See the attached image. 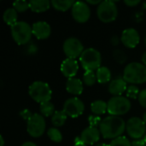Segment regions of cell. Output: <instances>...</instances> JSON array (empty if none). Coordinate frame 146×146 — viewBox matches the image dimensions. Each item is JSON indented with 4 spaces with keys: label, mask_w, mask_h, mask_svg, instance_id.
Wrapping results in <instances>:
<instances>
[{
    "label": "cell",
    "mask_w": 146,
    "mask_h": 146,
    "mask_svg": "<svg viewBox=\"0 0 146 146\" xmlns=\"http://www.w3.org/2000/svg\"><path fill=\"white\" fill-rule=\"evenodd\" d=\"M126 130V122L120 116L110 115L105 117L100 126L99 131L104 139H115L121 137Z\"/></svg>",
    "instance_id": "6da1fadb"
},
{
    "label": "cell",
    "mask_w": 146,
    "mask_h": 146,
    "mask_svg": "<svg viewBox=\"0 0 146 146\" xmlns=\"http://www.w3.org/2000/svg\"><path fill=\"white\" fill-rule=\"evenodd\" d=\"M123 79L133 85L146 82V67L143 63L131 62L127 65L123 72Z\"/></svg>",
    "instance_id": "7a4b0ae2"
},
{
    "label": "cell",
    "mask_w": 146,
    "mask_h": 146,
    "mask_svg": "<svg viewBox=\"0 0 146 146\" xmlns=\"http://www.w3.org/2000/svg\"><path fill=\"white\" fill-rule=\"evenodd\" d=\"M28 93L35 102L39 104L50 102L52 96V91L50 86L43 81L33 82L29 86Z\"/></svg>",
    "instance_id": "3957f363"
},
{
    "label": "cell",
    "mask_w": 146,
    "mask_h": 146,
    "mask_svg": "<svg viewBox=\"0 0 146 146\" xmlns=\"http://www.w3.org/2000/svg\"><path fill=\"white\" fill-rule=\"evenodd\" d=\"M80 62L86 71L98 70L101 67V54L96 49L88 48L85 50L80 56Z\"/></svg>",
    "instance_id": "277c9868"
},
{
    "label": "cell",
    "mask_w": 146,
    "mask_h": 146,
    "mask_svg": "<svg viewBox=\"0 0 146 146\" xmlns=\"http://www.w3.org/2000/svg\"><path fill=\"white\" fill-rule=\"evenodd\" d=\"M11 35L14 41L19 44L23 45L27 44L33 35L32 27L26 21H18L10 28Z\"/></svg>",
    "instance_id": "5b68a950"
},
{
    "label": "cell",
    "mask_w": 146,
    "mask_h": 146,
    "mask_svg": "<svg viewBox=\"0 0 146 146\" xmlns=\"http://www.w3.org/2000/svg\"><path fill=\"white\" fill-rule=\"evenodd\" d=\"M97 15L98 19L104 23H110L114 21L118 15L117 6L115 1L104 0L98 6Z\"/></svg>",
    "instance_id": "8992f818"
},
{
    "label": "cell",
    "mask_w": 146,
    "mask_h": 146,
    "mask_svg": "<svg viewBox=\"0 0 146 146\" xmlns=\"http://www.w3.org/2000/svg\"><path fill=\"white\" fill-rule=\"evenodd\" d=\"M131 110V103L127 98L116 96L108 102V113L110 115L119 116L127 114Z\"/></svg>",
    "instance_id": "52a82bcc"
},
{
    "label": "cell",
    "mask_w": 146,
    "mask_h": 146,
    "mask_svg": "<svg viewBox=\"0 0 146 146\" xmlns=\"http://www.w3.org/2000/svg\"><path fill=\"white\" fill-rule=\"evenodd\" d=\"M126 130L132 139L138 140L145 135L146 124L143 119L132 117L126 123Z\"/></svg>",
    "instance_id": "ba28073f"
},
{
    "label": "cell",
    "mask_w": 146,
    "mask_h": 146,
    "mask_svg": "<svg viewBox=\"0 0 146 146\" xmlns=\"http://www.w3.org/2000/svg\"><path fill=\"white\" fill-rule=\"evenodd\" d=\"M45 127L46 124L44 116L35 113L27 121V131L33 138H38L43 135L45 131Z\"/></svg>",
    "instance_id": "9c48e42d"
},
{
    "label": "cell",
    "mask_w": 146,
    "mask_h": 146,
    "mask_svg": "<svg viewBox=\"0 0 146 146\" xmlns=\"http://www.w3.org/2000/svg\"><path fill=\"white\" fill-rule=\"evenodd\" d=\"M63 51L67 56V58L75 59L80 57L83 53L84 46L80 39L76 38H68L63 43Z\"/></svg>",
    "instance_id": "30bf717a"
},
{
    "label": "cell",
    "mask_w": 146,
    "mask_h": 146,
    "mask_svg": "<svg viewBox=\"0 0 146 146\" xmlns=\"http://www.w3.org/2000/svg\"><path fill=\"white\" fill-rule=\"evenodd\" d=\"M68 116L77 118L81 115L85 110L84 103L78 98H71L66 100L62 110Z\"/></svg>",
    "instance_id": "8fae6325"
},
{
    "label": "cell",
    "mask_w": 146,
    "mask_h": 146,
    "mask_svg": "<svg viewBox=\"0 0 146 146\" xmlns=\"http://www.w3.org/2000/svg\"><path fill=\"white\" fill-rule=\"evenodd\" d=\"M72 16L79 23L86 22L91 16V9L87 3L82 1L75 2L72 7Z\"/></svg>",
    "instance_id": "7c38bea8"
},
{
    "label": "cell",
    "mask_w": 146,
    "mask_h": 146,
    "mask_svg": "<svg viewBox=\"0 0 146 146\" xmlns=\"http://www.w3.org/2000/svg\"><path fill=\"white\" fill-rule=\"evenodd\" d=\"M121 41L122 42L124 46H126L127 48L133 49L139 44L140 41V36H139V32L136 29L127 28L122 32Z\"/></svg>",
    "instance_id": "4fadbf2b"
},
{
    "label": "cell",
    "mask_w": 146,
    "mask_h": 146,
    "mask_svg": "<svg viewBox=\"0 0 146 146\" xmlns=\"http://www.w3.org/2000/svg\"><path fill=\"white\" fill-rule=\"evenodd\" d=\"M33 34L38 39H46L51 33V28L50 24L45 21H37L32 26Z\"/></svg>",
    "instance_id": "5bb4252c"
},
{
    "label": "cell",
    "mask_w": 146,
    "mask_h": 146,
    "mask_svg": "<svg viewBox=\"0 0 146 146\" xmlns=\"http://www.w3.org/2000/svg\"><path fill=\"white\" fill-rule=\"evenodd\" d=\"M79 69L78 62L75 59L66 58L61 64V72L68 79L74 78Z\"/></svg>",
    "instance_id": "9a60e30c"
},
{
    "label": "cell",
    "mask_w": 146,
    "mask_h": 146,
    "mask_svg": "<svg viewBox=\"0 0 146 146\" xmlns=\"http://www.w3.org/2000/svg\"><path fill=\"white\" fill-rule=\"evenodd\" d=\"M100 131L97 127H86L80 135V138L86 145H94L100 139Z\"/></svg>",
    "instance_id": "2e32d148"
},
{
    "label": "cell",
    "mask_w": 146,
    "mask_h": 146,
    "mask_svg": "<svg viewBox=\"0 0 146 146\" xmlns=\"http://www.w3.org/2000/svg\"><path fill=\"white\" fill-rule=\"evenodd\" d=\"M127 89V82L123 78H118L113 80L109 86V92L110 94L114 95V97L121 96Z\"/></svg>",
    "instance_id": "e0dca14e"
},
{
    "label": "cell",
    "mask_w": 146,
    "mask_h": 146,
    "mask_svg": "<svg viewBox=\"0 0 146 146\" xmlns=\"http://www.w3.org/2000/svg\"><path fill=\"white\" fill-rule=\"evenodd\" d=\"M66 90L68 93L73 95H80L83 92V83L80 79L70 78L66 83Z\"/></svg>",
    "instance_id": "ac0fdd59"
},
{
    "label": "cell",
    "mask_w": 146,
    "mask_h": 146,
    "mask_svg": "<svg viewBox=\"0 0 146 146\" xmlns=\"http://www.w3.org/2000/svg\"><path fill=\"white\" fill-rule=\"evenodd\" d=\"M50 2L48 0H32L29 2V9L35 13H42L50 9Z\"/></svg>",
    "instance_id": "d6986e66"
},
{
    "label": "cell",
    "mask_w": 146,
    "mask_h": 146,
    "mask_svg": "<svg viewBox=\"0 0 146 146\" xmlns=\"http://www.w3.org/2000/svg\"><path fill=\"white\" fill-rule=\"evenodd\" d=\"M97 80L100 84H106L111 79V72L110 70L104 66H101L96 72Z\"/></svg>",
    "instance_id": "ffe728a7"
},
{
    "label": "cell",
    "mask_w": 146,
    "mask_h": 146,
    "mask_svg": "<svg viewBox=\"0 0 146 146\" xmlns=\"http://www.w3.org/2000/svg\"><path fill=\"white\" fill-rule=\"evenodd\" d=\"M74 3L75 2L73 0H52L50 2L51 6L55 9L58 11H62V12L67 11L68 9L72 8Z\"/></svg>",
    "instance_id": "44dd1931"
},
{
    "label": "cell",
    "mask_w": 146,
    "mask_h": 146,
    "mask_svg": "<svg viewBox=\"0 0 146 146\" xmlns=\"http://www.w3.org/2000/svg\"><path fill=\"white\" fill-rule=\"evenodd\" d=\"M17 18H18V15H17V11L14 9V8H9V9H7L4 13H3V19L4 21V22L12 27L14 26L15 23H17Z\"/></svg>",
    "instance_id": "7402d4cb"
},
{
    "label": "cell",
    "mask_w": 146,
    "mask_h": 146,
    "mask_svg": "<svg viewBox=\"0 0 146 146\" xmlns=\"http://www.w3.org/2000/svg\"><path fill=\"white\" fill-rule=\"evenodd\" d=\"M91 110L95 115H104L106 111H108V103L103 100H97L94 101L91 104Z\"/></svg>",
    "instance_id": "603a6c76"
},
{
    "label": "cell",
    "mask_w": 146,
    "mask_h": 146,
    "mask_svg": "<svg viewBox=\"0 0 146 146\" xmlns=\"http://www.w3.org/2000/svg\"><path fill=\"white\" fill-rule=\"evenodd\" d=\"M67 117L68 115L63 110H58V111H56L55 114L52 115L51 122L55 127H59L64 125V123L67 121Z\"/></svg>",
    "instance_id": "cb8c5ba5"
},
{
    "label": "cell",
    "mask_w": 146,
    "mask_h": 146,
    "mask_svg": "<svg viewBox=\"0 0 146 146\" xmlns=\"http://www.w3.org/2000/svg\"><path fill=\"white\" fill-rule=\"evenodd\" d=\"M39 110H40L41 115L43 116H45V117L52 116L56 112L55 111V106L50 102H45V103L40 104Z\"/></svg>",
    "instance_id": "d4e9b609"
},
{
    "label": "cell",
    "mask_w": 146,
    "mask_h": 146,
    "mask_svg": "<svg viewBox=\"0 0 146 146\" xmlns=\"http://www.w3.org/2000/svg\"><path fill=\"white\" fill-rule=\"evenodd\" d=\"M47 135L49 137V139L55 142V143H60L62 140V134L60 132V130H58L56 127H51L48 130Z\"/></svg>",
    "instance_id": "484cf974"
},
{
    "label": "cell",
    "mask_w": 146,
    "mask_h": 146,
    "mask_svg": "<svg viewBox=\"0 0 146 146\" xmlns=\"http://www.w3.org/2000/svg\"><path fill=\"white\" fill-rule=\"evenodd\" d=\"M96 81H98V80H97V75L94 73V71H86L84 73L83 82L86 86H93L96 83Z\"/></svg>",
    "instance_id": "4316f807"
},
{
    "label": "cell",
    "mask_w": 146,
    "mask_h": 146,
    "mask_svg": "<svg viewBox=\"0 0 146 146\" xmlns=\"http://www.w3.org/2000/svg\"><path fill=\"white\" fill-rule=\"evenodd\" d=\"M110 146H132V143H130L127 138L121 136L113 139L110 144Z\"/></svg>",
    "instance_id": "83f0119b"
},
{
    "label": "cell",
    "mask_w": 146,
    "mask_h": 146,
    "mask_svg": "<svg viewBox=\"0 0 146 146\" xmlns=\"http://www.w3.org/2000/svg\"><path fill=\"white\" fill-rule=\"evenodd\" d=\"M13 8L17 12H25L27 9H29V2L27 1H15L13 3Z\"/></svg>",
    "instance_id": "f1b7e54d"
},
{
    "label": "cell",
    "mask_w": 146,
    "mask_h": 146,
    "mask_svg": "<svg viewBox=\"0 0 146 146\" xmlns=\"http://www.w3.org/2000/svg\"><path fill=\"white\" fill-rule=\"evenodd\" d=\"M139 92H139V88L134 85L129 86L127 89V96L133 99H136L137 98H139Z\"/></svg>",
    "instance_id": "f546056e"
},
{
    "label": "cell",
    "mask_w": 146,
    "mask_h": 146,
    "mask_svg": "<svg viewBox=\"0 0 146 146\" xmlns=\"http://www.w3.org/2000/svg\"><path fill=\"white\" fill-rule=\"evenodd\" d=\"M113 56L118 63H124L127 61V56L125 52L121 50H115L113 53Z\"/></svg>",
    "instance_id": "4dcf8cb0"
},
{
    "label": "cell",
    "mask_w": 146,
    "mask_h": 146,
    "mask_svg": "<svg viewBox=\"0 0 146 146\" xmlns=\"http://www.w3.org/2000/svg\"><path fill=\"white\" fill-rule=\"evenodd\" d=\"M102 119L98 116V115H90L88 118V121L90 123V127H98L100 126L101 122H102Z\"/></svg>",
    "instance_id": "1f68e13d"
},
{
    "label": "cell",
    "mask_w": 146,
    "mask_h": 146,
    "mask_svg": "<svg viewBox=\"0 0 146 146\" xmlns=\"http://www.w3.org/2000/svg\"><path fill=\"white\" fill-rule=\"evenodd\" d=\"M138 100H139V104H140L143 108L146 109V89L142 90V91L139 92Z\"/></svg>",
    "instance_id": "d6a6232c"
},
{
    "label": "cell",
    "mask_w": 146,
    "mask_h": 146,
    "mask_svg": "<svg viewBox=\"0 0 146 146\" xmlns=\"http://www.w3.org/2000/svg\"><path fill=\"white\" fill-rule=\"evenodd\" d=\"M33 114L28 109H24L23 110H21V111L20 112L21 117L22 119L27 121L31 119V117L33 116Z\"/></svg>",
    "instance_id": "836d02e7"
},
{
    "label": "cell",
    "mask_w": 146,
    "mask_h": 146,
    "mask_svg": "<svg viewBox=\"0 0 146 146\" xmlns=\"http://www.w3.org/2000/svg\"><path fill=\"white\" fill-rule=\"evenodd\" d=\"M124 3L128 7H134V6L138 5L140 3V0H125Z\"/></svg>",
    "instance_id": "e575fe53"
},
{
    "label": "cell",
    "mask_w": 146,
    "mask_h": 146,
    "mask_svg": "<svg viewBox=\"0 0 146 146\" xmlns=\"http://www.w3.org/2000/svg\"><path fill=\"white\" fill-rule=\"evenodd\" d=\"M132 146H146V145L143 139H138L132 142Z\"/></svg>",
    "instance_id": "d590c367"
},
{
    "label": "cell",
    "mask_w": 146,
    "mask_h": 146,
    "mask_svg": "<svg viewBox=\"0 0 146 146\" xmlns=\"http://www.w3.org/2000/svg\"><path fill=\"white\" fill-rule=\"evenodd\" d=\"M87 3H89V4H93V5H95V4H100L101 3H102V1H100V0H87Z\"/></svg>",
    "instance_id": "8d00e7d4"
},
{
    "label": "cell",
    "mask_w": 146,
    "mask_h": 146,
    "mask_svg": "<svg viewBox=\"0 0 146 146\" xmlns=\"http://www.w3.org/2000/svg\"><path fill=\"white\" fill-rule=\"evenodd\" d=\"M81 144H84V142L82 141L81 138L80 137L75 138V139H74V145H81Z\"/></svg>",
    "instance_id": "74e56055"
},
{
    "label": "cell",
    "mask_w": 146,
    "mask_h": 146,
    "mask_svg": "<svg viewBox=\"0 0 146 146\" xmlns=\"http://www.w3.org/2000/svg\"><path fill=\"white\" fill-rule=\"evenodd\" d=\"M112 41V44H114V45H116V44H119V38H117V36H114L113 38H112V39H111Z\"/></svg>",
    "instance_id": "f35d334b"
},
{
    "label": "cell",
    "mask_w": 146,
    "mask_h": 146,
    "mask_svg": "<svg viewBox=\"0 0 146 146\" xmlns=\"http://www.w3.org/2000/svg\"><path fill=\"white\" fill-rule=\"evenodd\" d=\"M21 146H37L33 142H25L24 144H22Z\"/></svg>",
    "instance_id": "ab89813d"
},
{
    "label": "cell",
    "mask_w": 146,
    "mask_h": 146,
    "mask_svg": "<svg viewBox=\"0 0 146 146\" xmlns=\"http://www.w3.org/2000/svg\"><path fill=\"white\" fill-rule=\"evenodd\" d=\"M142 62H143V64L146 67V51L142 56Z\"/></svg>",
    "instance_id": "60d3db41"
},
{
    "label": "cell",
    "mask_w": 146,
    "mask_h": 146,
    "mask_svg": "<svg viewBox=\"0 0 146 146\" xmlns=\"http://www.w3.org/2000/svg\"><path fill=\"white\" fill-rule=\"evenodd\" d=\"M4 145V140H3V136H0V146Z\"/></svg>",
    "instance_id": "b9f144b4"
},
{
    "label": "cell",
    "mask_w": 146,
    "mask_h": 146,
    "mask_svg": "<svg viewBox=\"0 0 146 146\" xmlns=\"http://www.w3.org/2000/svg\"><path fill=\"white\" fill-rule=\"evenodd\" d=\"M96 146H110V145H107V144H98V145H96Z\"/></svg>",
    "instance_id": "7bdbcfd3"
},
{
    "label": "cell",
    "mask_w": 146,
    "mask_h": 146,
    "mask_svg": "<svg viewBox=\"0 0 146 146\" xmlns=\"http://www.w3.org/2000/svg\"><path fill=\"white\" fill-rule=\"evenodd\" d=\"M143 121H145V123L146 124V112L144 114V115H143Z\"/></svg>",
    "instance_id": "ee69618b"
},
{
    "label": "cell",
    "mask_w": 146,
    "mask_h": 146,
    "mask_svg": "<svg viewBox=\"0 0 146 146\" xmlns=\"http://www.w3.org/2000/svg\"><path fill=\"white\" fill-rule=\"evenodd\" d=\"M74 146H87V145H86V144H81V145H74Z\"/></svg>",
    "instance_id": "f6af8a7d"
},
{
    "label": "cell",
    "mask_w": 146,
    "mask_h": 146,
    "mask_svg": "<svg viewBox=\"0 0 146 146\" xmlns=\"http://www.w3.org/2000/svg\"><path fill=\"white\" fill-rule=\"evenodd\" d=\"M143 140H144V142L145 143V145H146V134L144 136V139H143Z\"/></svg>",
    "instance_id": "bcb514c9"
},
{
    "label": "cell",
    "mask_w": 146,
    "mask_h": 146,
    "mask_svg": "<svg viewBox=\"0 0 146 146\" xmlns=\"http://www.w3.org/2000/svg\"><path fill=\"white\" fill-rule=\"evenodd\" d=\"M145 45H146V36H145Z\"/></svg>",
    "instance_id": "7dc6e473"
}]
</instances>
